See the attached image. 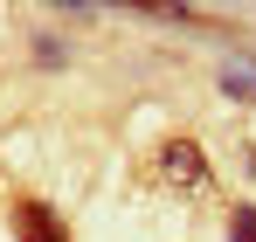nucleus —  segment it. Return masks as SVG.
I'll return each mask as SVG.
<instances>
[{
  "mask_svg": "<svg viewBox=\"0 0 256 242\" xmlns=\"http://www.w3.org/2000/svg\"><path fill=\"white\" fill-rule=\"evenodd\" d=\"M222 90H228L236 104H256V62L250 56H228V62H222Z\"/></svg>",
  "mask_w": 256,
  "mask_h": 242,
  "instance_id": "obj_3",
  "label": "nucleus"
},
{
  "mask_svg": "<svg viewBox=\"0 0 256 242\" xmlns=\"http://www.w3.org/2000/svg\"><path fill=\"white\" fill-rule=\"evenodd\" d=\"M35 62H42V70H56V62H70V48H62L56 35H35Z\"/></svg>",
  "mask_w": 256,
  "mask_h": 242,
  "instance_id": "obj_5",
  "label": "nucleus"
},
{
  "mask_svg": "<svg viewBox=\"0 0 256 242\" xmlns=\"http://www.w3.org/2000/svg\"><path fill=\"white\" fill-rule=\"evenodd\" d=\"M228 242H256V201H236V208H228Z\"/></svg>",
  "mask_w": 256,
  "mask_h": 242,
  "instance_id": "obj_4",
  "label": "nucleus"
},
{
  "mask_svg": "<svg viewBox=\"0 0 256 242\" xmlns=\"http://www.w3.org/2000/svg\"><path fill=\"white\" fill-rule=\"evenodd\" d=\"M14 242H70V228L48 201H14Z\"/></svg>",
  "mask_w": 256,
  "mask_h": 242,
  "instance_id": "obj_2",
  "label": "nucleus"
},
{
  "mask_svg": "<svg viewBox=\"0 0 256 242\" xmlns=\"http://www.w3.org/2000/svg\"><path fill=\"white\" fill-rule=\"evenodd\" d=\"M160 180L166 187H180V194H201L214 173H208V152L194 146V138H166L160 146Z\"/></svg>",
  "mask_w": 256,
  "mask_h": 242,
  "instance_id": "obj_1",
  "label": "nucleus"
}]
</instances>
